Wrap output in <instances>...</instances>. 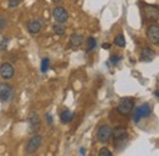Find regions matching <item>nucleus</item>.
Wrapping results in <instances>:
<instances>
[{
  "instance_id": "f257e3e1",
  "label": "nucleus",
  "mask_w": 159,
  "mask_h": 156,
  "mask_svg": "<svg viewBox=\"0 0 159 156\" xmlns=\"http://www.w3.org/2000/svg\"><path fill=\"white\" fill-rule=\"evenodd\" d=\"M134 107H135V101L134 98L131 97H125L122 98L118 105V112L122 116H127L130 115L132 111H134Z\"/></svg>"
},
{
  "instance_id": "f03ea898",
  "label": "nucleus",
  "mask_w": 159,
  "mask_h": 156,
  "mask_svg": "<svg viewBox=\"0 0 159 156\" xmlns=\"http://www.w3.org/2000/svg\"><path fill=\"white\" fill-rule=\"evenodd\" d=\"M152 115V107L149 103H143L141 105L139 108L135 110L134 112V122L135 123H139V119L141 118H144V117H149Z\"/></svg>"
},
{
  "instance_id": "7ed1b4c3",
  "label": "nucleus",
  "mask_w": 159,
  "mask_h": 156,
  "mask_svg": "<svg viewBox=\"0 0 159 156\" xmlns=\"http://www.w3.org/2000/svg\"><path fill=\"white\" fill-rule=\"evenodd\" d=\"M111 135H113V129L108 124L100 125L98 132H97V139L99 143H108L110 140Z\"/></svg>"
},
{
  "instance_id": "20e7f679",
  "label": "nucleus",
  "mask_w": 159,
  "mask_h": 156,
  "mask_svg": "<svg viewBox=\"0 0 159 156\" xmlns=\"http://www.w3.org/2000/svg\"><path fill=\"white\" fill-rule=\"evenodd\" d=\"M40 144H42V137L36 134L31 138L26 145V154H33L39 149Z\"/></svg>"
},
{
  "instance_id": "39448f33",
  "label": "nucleus",
  "mask_w": 159,
  "mask_h": 156,
  "mask_svg": "<svg viewBox=\"0 0 159 156\" xmlns=\"http://www.w3.org/2000/svg\"><path fill=\"white\" fill-rule=\"evenodd\" d=\"M14 95V90L10 85L6 82H0V101L1 102H7Z\"/></svg>"
},
{
  "instance_id": "423d86ee",
  "label": "nucleus",
  "mask_w": 159,
  "mask_h": 156,
  "mask_svg": "<svg viewBox=\"0 0 159 156\" xmlns=\"http://www.w3.org/2000/svg\"><path fill=\"white\" fill-rule=\"evenodd\" d=\"M53 16H54V19L58 23H65L69 19V12H67V10L65 7L57 6L53 10Z\"/></svg>"
},
{
  "instance_id": "0eeeda50",
  "label": "nucleus",
  "mask_w": 159,
  "mask_h": 156,
  "mask_svg": "<svg viewBox=\"0 0 159 156\" xmlns=\"http://www.w3.org/2000/svg\"><path fill=\"white\" fill-rule=\"evenodd\" d=\"M14 74H15V69L10 63H4L0 65V75L2 79L5 80L11 79L14 76Z\"/></svg>"
},
{
  "instance_id": "6e6552de",
  "label": "nucleus",
  "mask_w": 159,
  "mask_h": 156,
  "mask_svg": "<svg viewBox=\"0 0 159 156\" xmlns=\"http://www.w3.org/2000/svg\"><path fill=\"white\" fill-rule=\"evenodd\" d=\"M147 37L148 39L154 43V44H158L159 43V27L158 25H151L148 28H147Z\"/></svg>"
},
{
  "instance_id": "1a4fd4ad",
  "label": "nucleus",
  "mask_w": 159,
  "mask_h": 156,
  "mask_svg": "<svg viewBox=\"0 0 159 156\" xmlns=\"http://www.w3.org/2000/svg\"><path fill=\"white\" fill-rule=\"evenodd\" d=\"M28 125H30V132L31 133H36L39 129L40 120L37 113L33 112V113L30 115V117H28Z\"/></svg>"
},
{
  "instance_id": "9d476101",
  "label": "nucleus",
  "mask_w": 159,
  "mask_h": 156,
  "mask_svg": "<svg viewBox=\"0 0 159 156\" xmlns=\"http://www.w3.org/2000/svg\"><path fill=\"white\" fill-rule=\"evenodd\" d=\"M144 16H146L147 20L158 19V9H157V6L146 5V7H144Z\"/></svg>"
},
{
  "instance_id": "9b49d317",
  "label": "nucleus",
  "mask_w": 159,
  "mask_h": 156,
  "mask_svg": "<svg viewBox=\"0 0 159 156\" xmlns=\"http://www.w3.org/2000/svg\"><path fill=\"white\" fill-rule=\"evenodd\" d=\"M40 28H42V23H40L39 20H30L27 22V30L32 35L38 33L40 31Z\"/></svg>"
},
{
  "instance_id": "f8f14e48",
  "label": "nucleus",
  "mask_w": 159,
  "mask_h": 156,
  "mask_svg": "<svg viewBox=\"0 0 159 156\" xmlns=\"http://www.w3.org/2000/svg\"><path fill=\"white\" fill-rule=\"evenodd\" d=\"M127 138H129V135H127V132L125 129H116L114 132V141L116 145L124 144V141H126Z\"/></svg>"
},
{
  "instance_id": "ddd939ff",
  "label": "nucleus",
  "mask_w": 159,
  "mask_h": 156,
  "mask_svg": "<svg viewBox=\"0 0 159 156\" xmlns=\"http://www.w3.org/2000/svg\"><path fill=\"white\" fill-rule=\"evenodd\" d=\"M154 57H156V53L149 47H144L142 49V52H141V59H142V61L149 63V61H152L154 59Z\"/></svg>"
},
{
  "instance_id": "4468645a",
  "label": "nucleus",
  "mask_w": 159,
  "mask_h": 156,
  "mask_svg": "<svg viewBox=\"0 0 159 156\" xmlns=\"http://www.w3.org/2000/svg\"><path fill=\"white\" fill-rule=\"evenodd\" d=\"M75 117V115L71 112V111H69V110H65V111H62L61 113H60V120H61V123H64V124H67V123H70L72 119Z\"/></svg>"
},
{
  "instance_id": "2eb2a0df",
  "label": "nucleus",
  "mask_w": 159,
  "mask_h": 156,
  "mask_svg": "<svg viewBox=\"0 0 159 156\" xmlns=\"http://www.w3.org/2000/svg\"><path fill=\"white\" fill-rule=\"evenodd\" d=\"M82 43H83V37L81 35H79V33L71 35V37H70V44H71V47L79 48Z\"/></svg>"
},
{
  "instance_id": "dca6fc26",
  "label": "nucleus",
  "mask_w": 159,
  "mask_h": 156,
  "mask_svg": "<svg viewBox=\"0 0 159 156\" xmlns=\"http://www.w3.org/2000/svg\"><path fill=\"white\" fill-rule=\"evenodd\" d=\"M53 31H54L55 35L62 36L65 33V26H64V23H57V25H54L53 26Z\"/></svg>"
},
{
  "instance_id": "f3484780",
  "label": "nucleus",
  "mask_w": 159,
  "mask_h": 156,
  "mask_svg": "<svg viewBox=\"0 0 159 156\" xmlns=\"http://www.w3.org/2000/svg\"><path fill=\"white\" fill-rule=\"evenodd\" d=\"M114 43L118 46V47H121V48H124L125 46H126V41H125V36L122 35V33H120L118 35L115 39H114Z\"/></svg>"
},
{
  "instance_id": "a211bd4d",
  "label": "nucleus",
  "mask_w": 159,
  "mask_h": 156,
  "mask_svg": "<svg viewBox=\"0 0 159 156\" xmlns=\"http://www.w3.org/2000/svg\"><path fill=\"white\" fill-rule=\"evenodd\" d=\"M96 46H97V41H96L94 37H89L87 39V52L93 51L96 48Z\"/></svg>"
},
{
  "instance_id": "6ab92c4d",
  "label": "nucleus",
  "mask_w": 159,
  "mask_h": 156,
  "mask_svg": "<svg viewBox=\"0 0 159 156\" xmlns=\"http://www.w3.org/2000/svg\"><path fill=\"white\" fill-rule=\"evenodd\" d=\"M48 69H49V59L48 58L42 59V64H40V70H42V73H47Z\"/></svg>"
},
{
  "instance_id": "aec40b11",
  "label": "nucleus",
  "mask_w": 159,
  "mask_h": 156,
  "mask_svg": "<svg viewBox=\"0 0 159 156\" xmlns=\"http://www.w3.org/2000/svg\"><path fill=\"white\" fill-rule=\"evenodd\" d=\"M99 156H113V153L109 151L107 148H103L99 150Z\"/></svg>"
},
{
  "instance_id": "412c9836",
  "label": "nucleus",
  "mask_w": 159,
  "mask_h": 156,
  "mask_svg": "<svg viewBox=\"0 0 159 156\" xmlns=\"http://www.w3.org/2000/svg\"><path fill=\"white\" fill-rule=\"evenodd\" d=\"M121 56H119V54H114L111 58H110V60H111V64H114V65H116V64H119V61L121 60Z\"/></svg>"
},
{
  "instance_id": "4be33fe9",
  "label": "nucleus",
  "mask_w": 159,
  "mask_h": 156,
  "mask_svg": "<svg viewBox=\"0 0 159 156\" xmlns=\"http://www.w3.org/2000/svg\"><path fill=\"white\" fill-rule=\"evenodd\" d=\"M6 25H7L6 19H5L2 15H0V31H2V30L6 27Z\"/></svg>"
},
{
  "instance_id": "5701e85b",
  "label": "nucleus",
  "mask_w": 159,
  "mask_h": 156,
  "mask_svg": "<svg viewBox=\"0 0 159 156\" xmlns=\"http://www.w3.org/2000/svg\"><path fill=\"white\" fill-rule=\"evenodd\" d=\"M20 5V0H9V7H16Z\"/></svg>"
},
{
  "instance_id": "b1692460",
  "label": "nucleus",
  "mask_w": 159,
  "mask_h": 156,
  "mask_svg": "<svg viewBox=\"0 0 159 156\" xmlns=\"http://www.w3.org/2000/svg\"><path fill=\"white\" fill-rule=\"evenodd\" d=\"M7 42H9V39L7 38L0 39V49H5V48H6V46H7Z\"/></svg>"
},
{
  "instance_id": "393cba45",
  "label": "nucleus",
  "mask_w": 159,
  "mask_h": 156,
  "mask_svg": "<svg viewBox=\"0 0 159 156\" xmlns=\"http://www.w3.org/2000/svg\"><path fill=\"white\" fill-rule=\"evenodd\" d=\"M47 120H48V123H49V124H52V123H53V117H52V115H50V113H47Z\"/></svg>"
},
{
  "instance_id": "a878e982",
  "label": "nucleus",
  "mask_w": 159,
  "mask_h": 156,
  "mask_svg": "<svg viewBox=\"0 0 159 156\" xmlns=\"http://www.w3.org/2000/svg\"><path fill=\"white\" fill-rule=\"evenodd\" d=\"M102 47H103V48H105V49H109V48H110V44H109V43H103V44H102Z\"/></svg>"
},
{
  "instance_id": "bb28decb",
  "label": "nucleus",
  "mask_w": 159,
  "mask_h": 156,
  "mask_svg": "<svg viewBox=\"0 0 159 156\" xmlns=\"http://www.w3.org/2000/svg\"><path fill=\"white\" fill-rule=\"evenodd\" d=\"M80 154H81V155H84V154H86V149H84V148H81V149H80Z\"/></svg>"
},
{
  "instance_id": "cd10ccee",
  "label": "nucleus",
  "mask_w": 159,
  "mask_h": 156,
  "mask_svg": "<svg viewBox=\"0 0 159 156\" xmlns=\"http://www.w3.org/2000/svg\"><path fill=\"white\" fill-rule=\"evenodd\" d=\"M154 95H156V97H159V91H158V90L154 92Z\"/></svg>"
},
{
  "instance_id": "c85d7f7f",
  "label": "nucleus",
  "mask_w": 159,
  "mask_h": 156,
  "mask_svg": "<svg viewBox=\"0 0 159 156\" xmlns=\"http://www.w3.org/2000/svg\"><path fill=\"white\" fill-rule=\"evenodd\" d=\"M53 1H60V0H53Z\"/></svg>"
}]
</instances>
